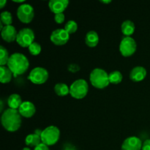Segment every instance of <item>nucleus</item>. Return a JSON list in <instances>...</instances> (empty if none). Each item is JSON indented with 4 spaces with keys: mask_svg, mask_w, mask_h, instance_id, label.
<instances>
[{
    "mask_svg": "<svg viewBox=\"0 0 150 150\" xmlns=\"http://www.w3.org/2000/svg\"><path fill=\"white\" fill-rule=\"evenodd\" d=\"M1 122L6 130L9 132L17 131L21 125V115L18 110L7 108L1 114Z\"/></svg>",
    "mask_w": 150,
    "mask_h": 150,
    "instance_id": "nucleus-1",
    "label": "nucleus"
},
{
    "mask_svg": "<svg viewBox=\"0 0 150 150\" xmlns=\"http://www.w3.org/2000/svg\"><path fill=\"white\" fill-rule=\"evenodd\" d=\"M7 66L16 77L27 71L29 67V62L27 57L23 54L14 53L10 57Z\"/></svg>",
    "mask_w": 150,
    "mask_h": 150,
    "instance_id": "nucleus-2",
    "label": "nucleus"
},
{
    "mask_svg": "<svg viewBox=\"0 0 150 150\" xmlns=\"http://www.w3.org/2000/svg\"><path fill=\"white\" fill-rule=\"evenodd\" d=\"M89 80L92 86L100 89L107 87L110 83L108 74L105 70L101 68L94 69L90 73Z\"/></svg>",
    "mask_w": 150,
    "mask_h": 150,
    "instance_id": "nucleus-3",
    "label": "nucleus"
},
{
    "mask_svg": "<svg viewBox=\"0 0 150 150\" xmlns=\"http://www.w3.org/2000/svg\"><path fill=\"white\" fill-rule=\"evenodd\" d=\"M40 137L42 143L47 146H52L57 143L59 139L60 130L56 126H48L42 130Z\"/></svg>",
    "mask_w": 150,
    "mask_h": 150,
    "instance_id": "nucleus-4",
    "label": "nucleus"
},
{
    "mask_svg": "<svg viewBox=\"0 0 150 150\" xmlns=\"http://www.w3.org/2000/svg\"><path fill=\"white\" fill-rule=\"evenodd\" d=\"M89 91V85L84 79H78L73 82L70 86V94L76 99H82Z\"/></svg>",
    "mask_w": 150,
    "mask_h": 150,
    "instance_id": "nucleus-5",
    "label": "nucleus"
},
{
    "mask_svg": "<svg viewBox=\"0 0 150 150\" xmlns=\"http://www.w3.org/2000/svg\"><path fill=\"white\" fill-rule=\"evenodd\" d=\"M35 33L30 28H23L18 32L16 42L23 48H29V45L35 42Z\"/></svg>",
    "mask_w": 150,
    "mask_h": 150,
    "instance_id": "nucleus-6",
    "label": "nucleus"
},
{
    "mask_svg": "<svg viewBox=\"0 0 150 150\" xmlns=\"http://www.w3.org/2000/svg\"><path fill=\"white\" fill-rule=\"evenodd\" d=\"M137 44L136 40L131 37H124L120 45V53L124 57H130L136 51Z\"/></svg>",
    "mask_w": 150,
    "mask_h": 150,
    "instance_id": "nucleus-7",
    "label": "nucleus"
},
{
    "mask_svg": "<svg viewBox=\"0 0 150 150\" xmlns=\"http://www.w3.org/2000/svg\"><path fill=\"white\" fill-rule=\"evenodd\" d=\"M17 16L19 20L24 23H29L33 20L35 10L29 4H22L17 9Z\"/></svg>",
    "mask_w": 150,
    "mask_h": 150,
    "instance_id": "nucleus-8",
    "label": "nucleus"
},
{
    "mask_svg": "<svg viewBox=\"0 0 150 150\" xmlns=\"http://www.w3.org/2000/svg\"><path fill=\"white\" fill-rule=\"evenodd\" d=\"M28 79L35 84H42L48 80V72L44 67H35L31 70Z\"/></svg>",
    "mask_w": 150,
    "mask_h": 150,
    "instance_id": "nucleus-9",
    "label": "nucleus"
},
{
    "mask_svg": "<svg viewBox=\"0 0 150 150\" xmlns=\"http://www.w3.org/2000/svg\"><path fill=\"white\" fill-rule=\"evenodd\" d=\"M50 39L55 45H63L68 42L70 35L64 29H57L51 32Z\"/></svg>",
    "mask_w": 150,
    "mask_h": 150,
    "instance_id": "nucleus-10",
    "label": "nucleus"
},
{
    "mask_svg": "<svg viewBox=\"0 0 150 150\" xmlns=\"http://www.w3.org/2000/svg\"><path fill=\"white\" fill-rule=\"evenodd\" d=\"M142 140L136 136H130L127 138L122 144V150H142Z\"/></svg>",
    "mask_w": 150,
    "mask_h": 150,
    "instance_id": "nucleus-11",
    "label": "nucleus"
},
{
    "mask_svg": "<svg viewBox=\"0 0 150 150\" xmlns=\"http://www.w3.org/2000/svg\"><path fill=\"white\" fill-rule=\"evenodd\" d=\"M18 33V32H17L15 26H13V25L4 26L2 30H1V38L7 42H11L13 41L16 40Z\"/></svg>",
    "mask_w": 150,
    "mask_h": 150,
    "instance_id": "nucleus-12",
    "label": "nucleus"
},
{
    "mask_svg": "<svg viewBox=\"0 0 150 150\" xmlns=\"http://www.w3.org/2000/svg\"><path fill=\"white\" fill-rule=\"evenodd\" d=\"M68 0H51L48 2V7L54 14L62 13L68 6Z\"/></svg>",
    "mask_w": 150,
    "mask_h": 150,
    "instance_id": "nucleus-13",
    "label": "nucleus"
},
{
    "mask_svg": "<svg viewBox=\"0 0 150 150\" xmlns=\"http://www.w3.org/2000/svg\"><path fill=\"white\" fill-rule=\"evenodd\" d=\"M18 111L21 117L25 118H30L36 112V108L32 102L24 101L22 103L20 108H18Z\"/></svg>",
    "mask_w": 150,
    "mask_h": 150,
    "instance_id": "nucleus-14",
    "label": "nucleus"
},
{
    "mask_svg": "<svg viewBox=\"0 0 150 150\" xmlns=\"http://www.w3.org/2000/svg\"><path fill=\"white\" fill-rule=\"evenodd\" d=\"M146 76V70L142 66H137L132 69L130 73V79L134 82L143 81Z\"/></svg>",
    "mask_w": 150,
    "mask_h": 150,
    "instance_id": "nucleus-15",
    "label": "nucleus"
},
{
    "mask_svg": "<svg viewBox=\"0 0 150 150\" xmlns=\"http://www.w3.org/2000/svg\"><path fill=\"white\" fill-rule=\"evenodd\" d=\"M85 42L90 48H94L99 42V36L95 31H89L85 37Z\"/></svg>",
    "mask_w": 150,
    "mask_h": 150,
    "instance_id": "nucleus-16",
    "label": "nucleus"
},
{
    "mask_svg": "<svg viewBox=\"0 0 150 150\" xmlns=\"http://www.w3.org/2000/svg\"><path fill=\"white\" fill-rule=\"evenodd\" d=\"M135 29L136 26L134 23L130 20L125 21L121 25V31L125 37H130V35L134 33Z\"/></svg>",
    "mask_w": 150,
    "mask_h": 150,
    "instance_id": "nucleus-17",
    "label": "nucleus"
},
{
    "mask_svg": "<svg viewBox=\"0 0 150 150\" xmlns=\"http://www.w3.org/2000/svg\"><path fill=\"white\" fill-rule=\"evenodd\" d=\"M22 103L23 102H22L21 98L18 94H12L7 99V105H8L9 108H12V109H18Z\"/></svg>",
    "mask_w": 150,
    "mask_h": 150,
    "instance_id": "nucleus-18",
    "label": "nucleus"
},
{
    "mask_svg": "<svg viewBox=\"0 0 150 150\" xmlns=\"http://www.w3.org/2000/svg\"><path fill=\"white\" fill-rule=\"evenodd\" d=\"M0 81L2 83H7L10 82L13 73L7 66H0Z\"/></svg>",
    "mask_w": 150,
    "mask_h": 150,
    "instance_id": "nucleus-19",
    "label": "nucleus"
},
{
    "mask_svg": "<svg viewBox=\"0 0 150 150\" xmlns=\"http://www.w3.org/2000/svg\"><path fill=\"white\" fill-rule=\"evenodd\" d=\"M25 143L28 146L31 147H36L37 146L42 143L41 137L39 135H37L36 133H32L29 134L25 139Z\"/></svg>",
    "mask_w": 150,
    "mask_h": 150,
    "instance_id": "nucleus-20",
    "label": "nucleus"
},
{
    "mask_svg": "<svg viewBox=\"0 0 150 150\" xmlns=\"http://www.w3.org/2000/svg\"><path fill=\"white\" fill-rule=\"evenodd\" d=\"M54 91L59 96H66L70 94V87L64 83H58L54 86Z\"/></svg>",
    "mask_w": 150,
    "mask_h": 150,
    "instance_id": "nucleus-21",
    "label": "nucleus"
},
{
    "mask_svg": "<svg viewBox=\"0 0 150 150\" xmlns=\"http://www.w3.org/2000/svg\"><path fill=\"white\" fill-rule=\"evenodd\" d=\"M108 76H109L110 83H114V84L120 83L123 79L122 74L119 70H114V71L111 72V73L108 74Z\"/></svg>",
    "mask_w": 150,
    "mask_h": 150,
    "instance_id": "nucleus-22",
    "label": "nucleus"
},
{
    "mask_svg": "<svg viewBox=\"0 0 150 150\" xmlns=\"http://www.w3.org/2000/svg\"><path fill=\"white\" fill-rule=\"evenodd\" d=\"M10 59L7 50L3 45L0 46V64L1 66H6Z\"/></svg>",
    "mask_w": 150,
    "mask_h": 150,
    "instance_id": "nucleus-23",
    "label": "nucleus"
},
{
    "mask_svg": "<svg viewBox=\"0 0 150 150\" xmlns=\"http://www.w3.org/2000/svg\"><path fill=\"white\" fill-rule=\"evenodd\" d=\"M0 19L4 26L12 25V23H13V16L9 11L2 12L0 15Z\"/></svg>",
    "mask_w": 150,
    "mask_h": 150,
    "instance_id": "nucleus-24",
    "label": "nucleus"
},
{
    "mask_svg": "<svg viewBox=\"0 0 150 150\" xmlns=\"http://www.w3.org/2000/svg\"><path fill=\"white\" fill-rule=\"evenodd\" d=\"M64 29L67 32L69 35L70 34L75 33L78 29V24L75 21L70 20L66 23L65 26H64Z\"/></svg>",
    "mask_w": 150,
    "mask_h": 150,
    "instance_id": "nucleus-25",
    "label": "nucleus"
},
{
    "mask_svg": "<svg viewBox=\"0 0 150 150\" xmlns=\"http://www.w3.org/2000/svg\"><path fill=\"white\" fill-rule=\"evenodd\" d=\"M28 48H29V53H30L32 55L34 56H37L38 55V54H40V53L41 52V50H42L40 44L35 42V41L32 42Z\"/></svg>",
    "mask_w": 150,
    "mask_h": 150,
    "instance_id": "nucleus-26",
    "label": "nucleus"
},
{
    "mask_svg": "<svg viewBox=\"0 0 150 150\" xmlns=\"http://www.w3.org/2000/svg\"><path fill=\"white\" fill-rule=\"evenodd\" d=\"M64 19H65V16L63 13L55 14L54 16V20L57 23H62L64 21Z\"/></svg>",
    "mask_w": 150,
    "mask_h": 150,
    "instance_id": "nucleus-27",
    "label": "nucleus"
},
{
    "mask_svg": "<svg viewBox=\"0 0 150 150\" xmlns=\"http://www.w3.org/2000/svg\"><path fill=\"white\" fill-rule=\"evenodd\" d=\"M142 150H150V139H146L144 142Z\"/></svg>",
    "mask_w": 150,
    "mask_h": 150,
    "instance_id": "nucleus-28",
    "label": "nucleus"
},
{
    "mask_svg": "<svg viewBox=\"0 0 150 150\" xmlns=\"http://www.w3.org/2000/svg\"><path fill=\"white\" fill-rule=\"evenodd\" d=\"M34 150H50L49 148H48V146H47L46 144L43 143L40 144L38 146H37L36 147H35Z\"/></svg>",
    "mask_w": 150,
    "mask_h": 150,
    "instance_id": "nucleus-29",
    "label": "nucleus"
},
{
    "mask_svg": "<svg viewBox=\"0 0 150 150\" xmlns=\"http://www.w3.org/2000/svg\"><path fill=\"white\" fill-rule=\"evenodd\" d=\"M68 69H69V70H70V71L73 72V73H75V72L79 71V67L77 65V64H70V65H69Z\"/></svg>",
    "mask_w": 150,
    "mask_h": 150,
    "instance_id": "nucleus-30",
    "label": "nucleus"
},
{
    "mask_svg": "<svg viewBox=\"0 0 150 150\" xmlns=\"http://www.w3.org/2000/svg\"><path fill=\"white\" fill-rule=\"evenodd\" d=\"M6 4H7V0H1L0 1V8H3Z\"/></svg>",
    "mask_w": 150,
    "mask_h": 150,
    "instance_id": "nucleus-31",
    "label": "nucleus"
},
{
    "mask_svg": "<svg viewBox=\"0 0 150 150\" xmlns=\"http://www.w3.org/2000/svg\"><path fill=\"white\" fill-rule=\"evenodd\" d=\"M100 2L103 3V4H108V3H111V0H105V1H104V0H102V1H100Z\"/></svg>",
    "mask_w": 150,
    "mask_h": 150,
    "instance_id": "nucleus-32",
    "label": "nucleus"
},
{
    "mask_svg": "<svg viewBox=\"0 0 150 150\" xmlns=\"http://www.w3.org/2000/svg\"><path fill=\"white\" fill-rule=\"evenodd\" d=\"M0 103H1V108H0V111H1V112H2V110H3V101L2 100H1V101H0Z\"/></svg>",
    "mask_w": 150,
    "mask_h": 150,
    "instance_id": "nucleus-33",
    "label": "nucleus"
},
{
    "mask_svg": "<svg viewBox=\"0 0 150 150\" xmlns=\"http://www.w3.org/2000/svg\"><path fill=\"white\" fill-rule=\"evenodd\" d=\"M13 1L17 3H23L24 2V0H19V1H17V0H13Z\"/></svg>",
    "mask_w": 150,
    "mask_h": 150,
    "instance_id": "nucleus-34",
    "label": "nucleus"
},
{
    "mask_svg": "<svg viewBox=\"0 0 150 150\" xmlns=\"http://www.w3.org/2000/svg\"><path fill=\"white\" fill-rule=\"evenodd\" d=\"M22 150H31V149L29 147H24V148H23V149Z\"/></svg>",
    "mask_w": 150,
    "mask_h": 150,
    "instance_id": "nucleus-35",
    "label": "nucleus"
}]
</instances>
